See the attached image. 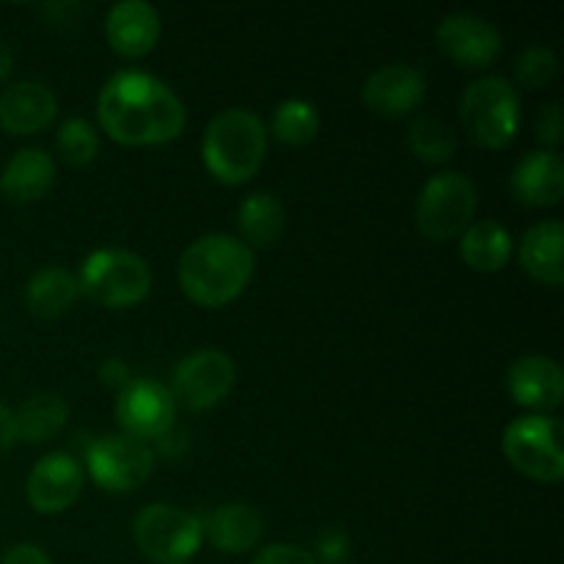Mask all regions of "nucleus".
Here are the masks:
<instances>
[{"label":"nucleus","instance_id":"obj_4","mask_svg":"<svg viewBox=\"0 0 564 564\" xmlns=\"http://www.w3.org/2000/svg\"><path fill=\"white\" fill-rule=\"evenodd\" d=\"M460 119L474 143L485 149H505L521 127L518 88L501 75H485L468 83L460 99Z\"/></svg>","mask_w":564,"mask_h":564},{"label":"nucleus","instance_id":"obj_25","mask_svg":"<svg viewBox=\"0 0 564 564\" xmlns=\"http://www.w3.org/2000/svg\"><path fill=\"white\" fill-rule=\"evenodd\" d=\"M460 253L468 268L479 270V273H496L510 262L512 237L496 220H477L463 231Z\"/></svg>","mask_w":564,"mask_h":564},{"label":"nucleus","instance_id":"obj_14","mask_svg":"<svg viewBox=\"0 0 564 564\" xmlns=\"http://www.w3.org/2000/svg\"><path fill=\"white\" fill-rule=\"evenodd\" d=\"M361 97L375 113L405 116L427 97V80L411 64H386L367 77Z\"/></svg>","mask_w":564,"mask_h":564},{"label":"nucleus","instance_id":"obj_8","mask_svg":"<svg viewBox=\"0 0 564 564\" xmlns=\"http://www.w3.org/2000/svg\"><path fill=\"white\" fill-rule=\"evenodd\" d=\"M501 449L512 468L527 474L529 479L554 485L564 477L560 419L545 416V413H529V416L516 419L505 430Z\"/></svg>","mask_w":564,"mask_h":564},{"label":"nucleus","instance_id":"obj_27","mask_svg":"<svg viewBox=\"0 0 564 564\" xmlns=\"http://www.w3.org/2000/svg\"><path fill=\"white\" fill-rule=\"evenodd\" d=\"M408 147L427 163H444L455 154L457 138L446 121L435 119V116H419L408 127Z\"/></svg>","mask_w":564,"mask_h":564},{"label":"nucleus","instance_id":"obj_24","mask_svg":"<svg viewBox=\"0 0 564 564\" xmlns=\"http://www.w3.org/2000/svg\"><path fill=\"white\" fill-rule=\"evenodd\" d=\"M66 419H69V405L64 397L53 391L33 394L14 413L17 438L25 444H44L64 430Z\"/></svg>","mask_w":564,"mask_h":564},{"label":"nucleus","instance_id":"obj_32","mask_svg":"<svg viewBox=\"0 0 564 564\" xmlns=\"http://www.w3.org/2000/svg\"><path fill=\"white\" fill-rule=\"evenodd\" d=\"M317 551L319 556H323V562L339 564L347 560V554H350V538H347L341 529H325L317 538Z\"/></svg>","mask_w":564,"mask_h":564},{"label":"nucleus","instance_id":"obj_18","mask_svg":"<svg viewBox=\"0 0 564 564\" xmlns=\"http://www.w3.org/2000/svg\"><path fill=\"white\" fill-rule=\"evenodd\" d=\"M510 191L518 202L532 207H551L564 193V163L560 152L538 149L523 154L510 174Z\"/></svg>","mask_w":564,"mask_h":564},{"label":"nucleus","instance_id":"obj_12","mask_svg":"<svg viewBox=\"0 0 564 564\" xmlns=\"http://www.w3.org/2000/svg\"><path fill=\"white\" fill-rule=\"evenodd\" d=\"M435 39H438V47L466 69H482L494 64L505 44L499 28L471 11L446 14L435 31Z\"/></svg>","mask_w":564,"mask_h":564},{"label":"nucleus","instance_id":"obj_36","mask_svg":"<svg viewBox=\"0 0 564 564\" xmlns=\"http://www.w3.org/2000/svg\"><path fill=\"white\" fill-rule=\"evenodd\" d=\"M11 66H14V55H11L9 44L0 42V80L11 75Z\"/></svg>","mask_w":564,"mask_h":564},{"label":"nucleus","instance_id":"obj_19","mask_svg":"<svg viewBox=\"0 0 564 564\" xmlns=\"http://www.w3.org/2000/svg\"><path fill=\"white\" fill-rule=\"evenodd\" d=\"M204 534L220 554H246L257 549V543L264 534V521L251 505L246 501H231L220 505L202 521Z\"/></svg>","mask_w":564,"mask_h":564},{"label":"nucleus","instance_id":"obj_17","mask_svg":"<svg viewBox=\"0 0 564 564\" xmlns=\"http://www.w3.org/2000/svg\"><path fill=\"white\" fill-rule=\"evenodd\" d=\"M110 47L124 58H141L158 44L160 14L147 0H119L105 20Z\"/></svg>","mask_w":564,"mask_h":564},{"label":"nucleus","instance_id":"obj_3","mask_svg":"<svg viewBox=\"0 0 564 564\" xmlns=\"http://www.w3.org/2000/svg\"><path fill=\"white\" fill-rule=\"evenodd\" d=\"M268 154V127L253 110L226 108L204 130L202 158L213 176L224 185L251 180Z\"/></svg>","mask_w":564,"mask_h":564},{"label":"nucleus","instance_id":"obj_1","mask_svg":"<svg viewBox=\"0 0 564 564\" xmlns=\"http://www.w3.org/2000/svg\"><path fill=\"white\" fill-rule=\"evenodd\" d=\"M102 130L127 147L174 141L185 130L187 110L174 88L149 72H116L97 97Z\"/></svg>","mask_w":564,"mask_h":564},{"label":"nucleus","instance_id":"obj_22","mask_svg":"<svg viewBox=\"0 0 564 564\" xmlns=\"http://www.w3.org/2000/svg\"><path fill=\"white\" fill-rule=\"evenodd\" d=\"M77 295H80L77 275L58 268V264H50V268H42L39 273H33L25 286L28 308H31L36 317L44 319L61 317V314L69 312V306L75 303Z\"/></svg>","mask_w":564,"mask_h":564},{"label":"nucleus","instance_id":"obj_20","mask_svg":"<svg viewBox=\"0 0 564 564\" xmlns=\"http://www.w3.org/2000/svg\"><path fill=\"white\" fill-rule=\"evenodd\" d=\"M55 182V160L39 147L20 149L0 174V191L9 202L31 204L47 196Z\"/></svg>","mask_w":564,"mask_h":564},{"label":"nucleus","instance_id":"obj_35","mask_svg":"<svg viewBox=\"0 0 564 564\" xmlns=\"http://www.w3.org/2000/svg\"><path fill=\"white\" fill-rule=\"evenodd\" d=\"M17 441V424H14V413L11 408H6L0 402V452H6L9 446H14Z\"/></svg>","mask_w":564,"mask_h":564},{"label":"nucleus","instance_id":"obj_2","mask_svg":"<svg viewBox=\"0 0 564 564\" xmlns=\"http://www.w3.org/2000/svg\"><path fill=\"white\" fill-rule=\"evenodd\" d=\"M253 275V251L237 237L215 231L193 240L180 257V284L198 306L235 301Z\"/></svg>","mask_w":564,"mask_h":564},{"label":"nucleus","instance_id":"obj_23","mask_svg":"<svg viewBox=\"0 0 564 564\" xmlns=\"http://www.w3.org/2000/svg\"><path fill=\"white\" fill-rule=\"evenodd\" d=\"M237 226H240L242 240L251 251L273 246L284 231V204L268 191L251 193L237 207Z\"/></svg>","mask_w":564,"mask_h":564},{"label":"nucleus","instance_id":"obj_15","mask_svg":"<svg viewBox=\"0 0 564 564\" xmlns=\"http://www.w3.org/2000/svg\"><path fill=\"white\" fill-rule=\"evenodd\" d=\"M58 99L42 80H17L0 94V127L11 135H33L53 124Z\"/></svg>","mask_w":564,"mask_h":564},{"label":"nucleus","instance_id":"obj_6","mask_svg":"<svg viewBox=\"0 0 564 564\" xmlns=\"http://www.w3.org/2000/svg\"><path fill=\"white\" fill-rule=\"evenodd\" d=\"M138 551L154 564H187L204 543L202 518L171 505L143 507L132 523Z\"/></svg>","mask_w":564,"mask_h":564},{"label":"nucleus","instance_id":"obj_28","mask_svg":"<svg viewBox=\"0 0 564 564\" xmlns=\"http://www.w3.org/2000/svg\"><path fill=\"white\" fill-rule=\"evenodd\" d=\"M55 147H58V154L69 165H86L97 158L99 132L91 121L80 119V116H72V119H66L58 127Z\"/></svg>","mask_w":564,"mask_h":564},{"label":"nucleus","instance_id":"obj_10","mask_svg":"<svg viewBox=\"0 0 564 564\" xmlns=\"http://www.w3.org/2000/svg\"><path fill=\"white\" fill-rule=\"evenodd\" d=\"M86 463L99 488L110 494H127V490L141 488L152 477L154 452L143 441L124 433L105 435L88 446Z\"/></svg>","mask_w":564,"mask_h":564},{"label":"nucleus","instance_id":"obj_9","mask_svg":"<svg viewBox=\"0 0 564 564\" xmlns=\"http://www.w3.org/2000/svg\"><path fill=\"white\" fill-rule=\"evenodd\" d=\"M237 367L218 347H204L182 358L171 375V397L187 411H209L235 389Z\"/></svg>","mask_w":564,"mask_h":564},{"label":"nucleus","instance_id":"obj_11","mask_svg":"<svg viewBox=\"0 0 564 564\" xmlns=\"http://www.w3.org/2000/svg\"><path fill=\"white\" fill-rule=\"evenodd\" d=\"M116 419L130 438L158 441L174 430L176 402L171 391L158 380L135 378L119 391Z\"/></svg>","mask_w":564,"mask_h":564},{"label":"nucleus","instance_id":"obj_16","mask_svg":"<svg viewBox=\"0 0 564 564\" xmlns=\"http://www.w3.org/2000/svg\"><path fill=\"white\" fill-rule=\"evenodd\" d=\"M507 389L518 405L532 411H554L562 405L564 372L549 356H521L507 372Z\"/></svg>","mask_w":564,"mask_h":564},{"label":"nucleus","instance_id":"obj_7","mask_svg":"<svg viewBox=\"0 0 564 564\" xmlns=\"http://www.w3.org/2000/svg\"><path fill=\"white\" fill-rule=\"evenodd\" d=\"M477 213V187L460 171H444L424 182L416 202V226L424 237L446 242L463 235Z\"/></svg>","mask_w":564,"mask_h":564},{"label":"nucleus","instance_id":"obj_30","mask_svg":"<svg viewBox=\"0 0 564 564\" xmlns=\"http://www.w3.org/2000/svg\"><path fill=\"white\" fill-rule=\"evenodd\" d=\"M251 564H317V560L308 551H303L301 545L275 543L259 551Z\"/></svg>","mask_w":564,"mask_h":564},{"label":"nucleus","instance_id":"obj_34","mask_svg":"<svg viewBox=\"0 0 564 564\" xmlns=\"http://www.w3.org/2000/svg\"><path fill=\"white\" fill-rule=\"evenodd\" d=\"M0 564H53V560H50V556L44 554L39 545L20 543V545H14V549L6 551L3 562Z\"/></svg>","mask_w":564,"mask_h":564},{"label":"nucleus","instance_id":"obj_13","mask_svg":"<svg viewBox=\"0 0 564 564\" xmlns=\"http://www.w3.org/2000/svg\"><path fill=\"white\" fill-rule=\"evenodd\" d=\"M83 494V466L69 452H50L28 477V501L42 516L69 510Z\"/></svg>","mask_w":564,"mask_h":564},{"label":"nucleus","instance_id":"obj_33","mask_svg":"<svg viewBox=\"0 0 564 564\" xmlns=\"http://www.w3.org/2000/svg\"><path fill=\"white\" fill-rule=\"evenodd\" d=\"M99 380H102L105 386H110V389H124L127 383H130V364L121 361V358H108V361L99 367Z\"/></svg>","mask_w":564,"mask_h":564},{"label":"nucleus","instance_id":"obj_21","mask_svg":"<svg viewBox=\"0 0 564 564\" xmlns=\"http://www.w3.org/2000/svg\"><path fill=\"white\" fill-rule=\"evenodd\" d=\"M564 226L562 220H543L534 224L521 240V264L529 275L549 286H560L564 281L562 264Z\"/></svg>","mask_w":564,"mask_h":564},{"label":"nucleus","instance_id":"obj_31","mask_svg":"<svg viewBox=\"0 0 564 564\" xmlns=\"http://www.w3.org/2000/svg\"><path fill=\"white\" fill-rule=\"evenodd\" d=\"M562 105L551 102L540 110L538 119V138L543 147H549L551 152H556V147L562 143Z\"/></svg>","mask_w":564,"mask_h":564},{"label":"nucleus","instance_id":"obj_29","mask_svg":"<svg viewBox=\"0 0 564 564\" xmlns=\"http://www.w3.org/2000/svg\"><path fill=\"white\" fill-rule=\"evenodd\" d=\"M560 75V58L549 44H529L516 61V77L527 88L549 86Z\"/></svg>","mask_w":564,"mask_h":564},{"label":"nucleus","instance_id":"obj_5","mask_svg":"<svg viewBox=\"0 0 564 564\" xmlns=\"http://www.w3.org/2000/svg\"><path fill=\"white\" fill-rule=\"evenodd\" d=\"M77 286L105 308H127L152 292V270L147 259L124 248H99L83 262Z\"/></svg>","mask_w":564,"mask_h":564},{"label":"nucleus","instance_id":"obj_26","mask_svg":"<svg viewBox=\"0 0 564 564\" xmlns=\"http://www.w3.org/2000/svg\"><path fill=\"white\" fill-rule=\"evenodd\" d=\"M319 132V110L308 99H284L273 110V135L290 147H303Z\"/></svg>","mask_w":564,"mask_h":564}]
</instances>
